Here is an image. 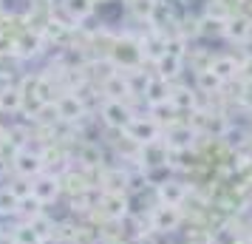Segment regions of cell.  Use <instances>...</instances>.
Returning a JSON list of instances; mask_svg holds the SVG:
<instances>
[{"label": "cell", "mask_w": 252, "mask_h": 244, "mask_svg": "<svg viewBox=\"0 0 252 244\" xmlns=\"http://www.w3.org/2000/svg\"><path fill=\"white\" fill-rule=\"evenodd\" d=\"M12 168L20 179H34L46 171V156L43 151H32V145H23L12 153Z\"/></svg>", "instance_id": "cell-1"}, {"label": "cell", "mask_w": 252, "mask_h": 244, "mask_svg": "<svg viewBox=\"0 0 252 244\" xmlns=\"http://www.w3.org/2000/svg\"><path fill=\"white\" fill-rule=\"evenodd\" d=\"M136 162L142 171H156V168H167L170 165V148L164 139H153L148 145H139Z\"/></svg>", "instance_id": "cell-2"}, {"label": "cell", "mask_w": 252, "mask_h": 244, "mask_svg": "<svg viewBox=\"0 0 252 244\" xmlns=\"http://www.w3.org/2000/svg\"><path fill=\"white\" fill-rule=\"evenodd\" d=\"M148 221H150V227H153V233H176L182 227L184 213H182V208L159 205V202H156V208H150Z\"/></svg>", "instance_id": "cell-3"}, {"label": "cell", "mask_w": 252, "mask_h": 244, "mask_svg": "<svg viewBox=\"0 0 252 244\" xmlns=\"http://www.w3.org/2000/svg\"><path fill=\"white\" fill-rule=\"evenodd\" d=\"M125 134L127 139L139 148V145H148L153 139H161V122L153 119V116H133L130 125L125 128Z\"/></svg>", "instance_id": "cell-4"}, {"label": "cell", "mask_w": 252, "mask_h": 244, "mask_svg": "<svg viewBox=\"0 0 252 244\" xmlns=\"http://www.w3.org/2000/svg\"><path fill=\"white\" fill-rule=\"evenodd\" d=\"M54 111H57L60 122H68V125H77L82 116H85V103L80 100L77 91H63L60 97H54Z\"/></svg>", "instance_id": "cell-5"}, {"label": "cell", "mask_w": 252, "mask_h": 244, "mask_svg": "<svg viewBox=\"0 0 252 244\" xmlns=\"http://www.w3.org/2000/svg\"><path fill=\"white\" fill-rule=\"evenodd\" d=\"M99 116H102V122L108 125V128L125 131L136 114L130 111V105H127L125 100H105L102 108H99Z\"/></svg>", "instance_id": "cell-6"}, {"label": "cell", "mask_w": 252, "mask_h": 244, "mask_svg": "<svg viewBox=\"0 0 252 244\" xmlns=\"http://www.w3.org/2000/svg\"><path fill=\"white\" fill-rule=\"evenodd\" d=\"M60 190H63V179H60L57 174L43 171L40 176L32 179V196H34L40 205H51V202H57Z\"/></svg>", "instance_id": "cell-7"}, {"label": "cell", "mask_w": 252, "mask_h": 244, "mask_svg": "<svg viewBox=\"0 0 252 244\" xmlns=\"http://www.w3.org/2000/svg\"><path fill=\"white\" fill-rule=\"evenodd\" d=\"M99 213H102L108 221H125L130 216V199L127 193H111V190H102V199H99Z\"/></svg>", "instance_id": "cell-8"}, {"label": "cell", "mask_w": 252, "mask_h": 244, "mask_svg": "<svg viewBox=\"0 0 252 244\" xmlns=\"http://www.w3.org/2000/svg\"><path fill=\"white\" fill-rule=\"evenodd\" d=\"M198 139V128L195 125H170L164 134V142L173 153H187Z\"/></svg>", "instance_id": "cell-9"}, {"label": "cell", "mask_w": 252, "mask_h": 244, "mask_svg": "<svg viewBox=\"0 0 252 244\" xmlns=\"http://www.w3.org/2000/svg\"><path fill=\"white\" fill-rule=\"evenodd\" d=\"M187 182L182 179H173L167 176L161 185H156V199H159V205H173V208H182L184 202H187Z\"/></svg>", "instance_id": "cell-10"}, {"label": "cell", "mask_w": 252, "mask_h": 244, "mask_svg": "<svg viewBox=\"0 0 252 244\" xmlns=\"http://www.w3.org/2000/svg\"><path fill=\"white\" fill-rule=\"evenodd\" d=\"M252 35V17L247 14H232L227 17V26H224V37L229 43H247Z\"/></svg>", "instance_id": "cell-11"}, {"label": "cell", "mask_w": 252, "mask_h": 244, "mask_svg": "<svg viewBox=\"0 0 252 244\" xmlns=\"http://www.w3.org/2000/svg\"><path fill=\"white\" fill-rule=\"evenodd\" d=\"M167 97H170V82L156 77V74H150L148 85H145V91H142V100L148 103V108H156V105H164L167 103Z\"/></svg>", "instance_id": "cell-12"}, {"label": "cell", "mask_w": 252, "mask_h": 244, "mask_svg": "<svg viewBox=\"0 0 252 244\" xmlns=\"http://www.w3.org/2000/svg\"><path fill=\"white\" fill-rule=\"evenodd\" d=\"M207 69L216 74L221 82H229V80H235V74L241 71V63L232 54H218V57H213L210 60V66Z\"/></svg>", "instance_id": "cell-13"}, {"label": "cell", "mask_w": 252, "mask_h": 244, "mask_svg": "<svg viewBox=\"0 0 252 244\" xmlns=\"http://www.w3.org/2000/svg\"><path fill=\"white\" fill-rule=\"evenodd\" d=\"M43 51V35H37V32H26V35L14 37V54L23 60H32L37 57Z\"/></svg>", "instance_id": "cell-14"}, {"label": "cell", "mask_w": 252, "mask_h": 244, "mask_svg": "<svg viewBox=\"0 0 252 244\" xmlns=\"http://www.w3.org/2000/svg\"><path fill=\"white\" fill-rule=\"evenodd\" d=\"M167 103L173 105V111H195L198 103H195V94L187 88V85H170V97Z\"/></svg>", "instance_id": "cell-15"}, {"label": "cell", "mask_w": 252, "mask_h": 244, "mask_svg": "<svg viewBox=\"0 0 252 244\" xmlns=\"http://www.w3.org/2000/svg\"><path fill=\"white\" fill-rule=\"evenodd\" d=\"M184 71V60L182 57H173V54H161L159 60H156V77H161V80H176L179 74Z\"/></svg>", "instance_id": "cell-16"}, {"label": "cell", "mask_w": 252, "mask_h": 244, "mask_svg": "<svg viewBox=\"0 0 252 244\" xmlns=\"http://www.w3.org/2000/svg\"><path fill=\"white\" fill-rule=\"evenodd\" d=\"M111 60L116 63V69H119V63L122 66H136L142 60V46H136V43H116Z\"/></svg>", "instance_id": "cell-17"}, {"label": "cell", "mask_w": 252, "mask_h": 244, "mask_svg": "<svg viewBox=\"0 0 252 244\" xmlns=\"http://www.w3.org/2000/svg\"><path fill=\"white\" fill-rule=\"evenodd\" d=\"M9 111V114H17L23 111V94L17 85H3L0 88V114Z\"/></svg>", "instance_id": "cell-18"}, {"label": "cell", "mask_w": 252, "mask_h": 244, "mask_svg": "<svg viewBox=\"0 0 252 244\" xmlns=\"http://www.w3.org/2000/svg\"><path fill=\"white\" fill-rule=\"evenodd\" d=\"M63 9L71 20H85L96 9V0H63Z\"/></svg>", "instance_id": "cell-19"}, {"label": "cell", "mask_w": 252, "mask_h": 244, "mask_svg": "<svg viewBox=\"0 0 252 244\" xmlns=\"http://www.w3.org/2000/svg\"><path fill=\"white\" fill-rule=\"evenodd\" d=\"M102 190H111V193H127V171H122V168L105 171L102 174Z\"/></svg>", "instance_id": "cell-20"}, {"label": "cell", "mask_w": 252, "mask_h": 244, "mask_svg": "<svg viewBox=\"0 0 252 244\" xmlns=\"http://www.w3.org/2000/svg\"><path fill=\"white\" fill-rule=\"evenodd\" d=\"M102 94L108 97V100H125V97H130L127 80L122 77V74H114V77H108V80L102 82Z\"/></svg>", "instance_id": "cell-21"}, {"label": "cell", "mask_w": 252, "mask_h": 244, "mask_svg": "<svg viewBox=\"0 0 252 244\" xmlns=\"http://www.w3.org/2000/svg\"><path fill=\"white\" fill-rule=\"evenodd\" d=\"M224 26H227V17L224 14H207V17L198 20V35L224 37Z\"/></svg>", "instance_id": "cell-22"}, {"label": "cell", "mask_w": 252, "mask_h": 244, "mask_svg": "<svg viewBox=\"0 0 252 244\" xmlns=\"http://www.w3.org/2000/svg\"><path fill=\"white\" fill-rule=\"evenodd\" d=\"M221 85H224V82L218 80V77L207 69V66L195 71V88H198L201 94H218V91H221Z\"/></svg>", "instance_id": "cell-23"}, {"label": "cell", "mask_w": 252, "mask_h": 244, "mask_svg": "<svg viewBox=\"0 0 252 244\" xmlns=\"http://www.w3.org/2000/svg\"><path fill=\"white\" fill-rule=\"evenodd\" d=\"M207 125H204V131L213 137V139H224V134L229 131V119L224 114H204L201 116Z\"/></svg>", "instance_id": "cell-24"}, {"label": "cell", "mask_w": 252, "mask_h": 244, "mask_svg": "<svg viewBox=\"0 0 252 244\" xmlns=\"http://www.w3.org/2000/svg\"><path fill=\"white\" fill-rule=\"evenodd\" d=\"M12 236H14V244H46V239L29 221H17V227L12 230Z\"/></svg>", "instance_id": "cell-25"}, {"label": "cell", "mask_w": 252, "mask_h": 244, "mask_svg": "<svg viewBox=\"0 0 252 244\" xmlns=\"http://www.w3.org/2000/svg\"><path fill=\"white\" fill-rule=\"evenodd\" d=\"M77 162L85 165V168H99L102 165V151L96 145H91V142H85V145L77 148Z\"/></svg>", "instance_id": "cell-26"}, {"label": "cell", "mask_w": 252, "mask_h": 244, "mask_svg": "<svg viewBox=\"0 0 252 244\" xmlns=\"http://www.w3.org/2000/svg\"><path fill=\"white\" fill-rule=\"evenodd\" d=\"M17 208H20V199L14 196L9 187H0V219L17 216Z\"/></svg>", "instance_id": "cell-27"}, {"label": "cell", "mask_w": 252, "mask_h": 244, "mask_svg": "<svg viewBox=\"0 0 252 244\" xmlns=\"http://www.w3.org/2000/svg\"><path fill=\"white\" fill-rule=\"evenodd\" d=\"M164 51H167V54H173V57L187 60V37H184V35L164 37Z\"/></svg>", "instance_id": "cell-28"}, {"label": "cell", "mask_w": 252, "mask_h": 244, "mask_svg": "<svg viewBox=\"0 0 252 244\" xmlns=\"http://www.w3.org/2000/svg\"><path fill=\"white\" fill-rule=\"evenodd\" d=\"M40 213H43V205H40V202H37L34 196L20 199V208H17V216H20V221L34 219V216H40Z\"/></svg>", "instance_id": "cell-29"}, {"label": "cell", "mask_w": 252, "mask_h": 244, "mask_svg": "<svg viewBox=\"0 0 252 244\" xmlns=\"http://www.w3.org/2000/svg\"><path fill=\"white\" fill-rule=\"evenodd\" d=\"M125 80H127V88H130V97H142V91H145V85H148V80H150V74H145V71H127Z\"/></svg>", "instance_id": "cell-30"}, {"label": "cell", "mask_w": 252, "mask_h": 244, "mask_svg": "<svg viewBox=\"0 0 252 244\" xmlns=\"http://www.w3.org/2000/svg\"><path fill=\"white\" fill-rule=\"evenodd\" d=\"M130 9H133V14H136L139 20H153L156 0H136V3H130Z\"/></svg>", "instance_id": "cell-31"}, {"label": "cell", "mask_w": 252, "mask_h": 244, "mask_svg": "<svg viewBox=\"0 0 252 244\" xmlns=\"http://www.w3.org/2000/svg\"><path fill=\"white\" fill-rule=\"evenodd\" d=\"M6 187H9V190H12L17 199L32 196V179H20V176H17V179H14V182H9Z\"/></svg>", "instance_id": "cell-32"}, {"label": "cell", "mask_w": 252, "mask_h": 244, "mask_svg": "<svg viewBox=\"0 0 252 244\" xmlns=\"http://www.w3.org/2000/svg\"><path fill=\"white\" fill-rule=\"evenodd\" d=\"M241 103L247 105V108H252V80L244 82V88H241Z\"/></svg>", "instance_id": "cell-33"}, {"label": "cell", "mask_w": 252, "mask_h": 244, "mask_svg": "<svg viewBox=\"0 0 252 244\" xmlns=\"http://www.w3.org/2000/svg\"><path fill=\"white\" fill-rule=\"evenodd\" d=\"M0 54H14V37L0 35Z\"/></svg>", "instance_id": "cell-34"}, {"label": "cell", "mask_w": 252, "mask_h": 244, "mask_svg": "<svg viewBox=\"0 0 252 244\" xmlns=\"http://www.w3.org/2000/svg\"><path fill=\"white\" fill-rule=\"evenodd\" d=\"M122 3H127V6H130V3H136V0H122Z\"/></svg>", "instance_id": "cell-35"}]
</instances>
